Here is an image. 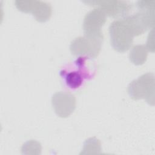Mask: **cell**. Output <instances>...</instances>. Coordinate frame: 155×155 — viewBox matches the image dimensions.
Here are the masks:
<instances>
[{"label":"cell","mask_w":155,"mask_h":155,"mask_svg":"<svg viewBox=\"0 0 155 155\" xmlns=\"http://www.w3.org/2000/svg\"><path fill=\"white\" fill-rule=\"evenodd\" d=\"M90 5L96 6L106 15L110 16H124L131 8V4L124 1H84Z\"/></svg>","instance_id":"obj_3"},{"label":"cell","mask_w":155,"mask_h":155,"mask_svg":"<svg viewBox=\"0 0 155 155\" xmlns=\"http://www.w3.org/2000/svg\"><path fill=\"white\" fill-rule=\"evenodd\" d=\"M105 13L98 8L88 12L85 17L84 22L85 33L100 32V27L105 22Z\"/></svg>","instance_id":"obj_5"},{"label":"cell","mask_w":155,"mask_h":155,"mask_svg":"<svg viewBox=\"0 0 155 155\" xmlns=\"http://www.w3.org/2000/svg\"><path fill=\"white\" fill-rule=\"evenodd\" d=\"M52 103L56 113L59 115L61 111L62 106H64L62 117L68 116L75 108L74 97L70 94L64 93H56L53 96Z\"/></svg>","instance_id":"obj_6"},{"label":"cell","mask_w":155,"mask_h":155,"mask_svg":"<svg viewBox=\"0 0 155 155\" xmlns=\"http://www.w3.org/2000/svg\"><path fill=\"white\" fill-rule=\"evenodd\" d=\"M127 16L114 21L110 27L111 42L114 48L119 51H125L131 45L136 31Z\"/></svg>","instance_id":"obj_2"},{"label":"cell","mask_w":155,"mask_h":155,"mask_svg":"<svg viewBox=\"0 0 155 155\" xmlns=\"http://www.w3.org/2000/svg\"><path fill=\"white\" fill-rule=\"evenodd\" d=\"M17 8L22 12H31L37 20L44 21L47 20L51 15L50 4L43 1H16Z\"/></svg>","instance_id":"obj_4"},{"label":"cell","mask_w":155,"mask_h":155,"mask_svg":"<svg viewBox=\"0 0 155 155\" xmlns=\"http://www.w3.org/2000/svg\"><path fill=\"white\" fill-rule=\"evenodd\" d=\"M153 75L151 74L147 82H145V74L140 77L138 79L132 82L128 87V93L134 99H140L144 97L145 93L150 91V88H153L154 86L151 85L154 84Z\"/></svg>","instance_id":"obj_7"},{"label":"cell","mask_w":155,"mask_h":155,"mask_svg":"<svg viewBox=\"0 0 155 155\" xmlns=\"http://www.w3.org/2000/svg\"><path fill=\"white\" fill-rule=\"evenodd\" d=\"M96 68L92 58L81 55L61 68L59 74L65 86L70 90L79 88L95 74Z\"/></svg>","instance_id":"obj_1"}]
</instances>
